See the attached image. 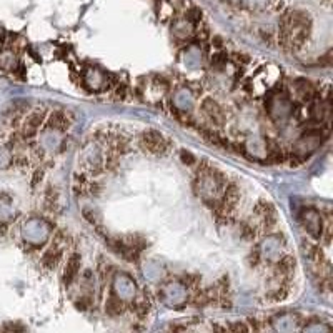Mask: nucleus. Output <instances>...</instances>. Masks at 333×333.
I'll list each match as a JSON object with an SVG mask.
<instances>
[{"label": "nucleus", "instance_id": "obj_7", "mask_svg": "<svg viewBox=\"0 0 333 333\" xmlns=\"http://www.w3.org/2000/svg\"><path fill=\"white\" fill-rule=\"evenodd\" d=\"M202 109H203V112L208 118L215 120L217 123L223 122V112H222V107L217 104L213 99H205L203 104H202Z\"/></svg>", "mask_w": 333, "mask_h": 333}, {"label": "nucleus", "instance_id": "obj_9", "mask_svg": "<svg viewBox=\"0 0 333 333\" xmlns=\"http://www.w3.org/2000/svg\"><path fill=\"white\" fill-rule=\"evenodd\" d=\"M70 123H72L70 118H68V115L63 112V110H57V112H54L49 118V125L57 130H67L68 127H70Z\"/></svg>", "mask_w": 333, "mask_h": 333}, {"label": "nucleus", "instance_id": "obj_5", "mask_svg": "<svg viewBox=\"0 0 333 333\" xmlns=\"http://www.w3.org/2000/svg\"><path fill=\"white\" fill-rule=\"evenodd\" d=\"M302 220H303V225H305V228L308 230L311 235L318 237V235L322 233V219L318 217L317 212H313V210L303 212Z\"/></svg>", "mask_w": 333, "mask_h": 333}, {"label": "nucleus", "instance_id": "obj_12", "mask_svg": "<svg viewBox=\"0 0 333 333\" xmlns=\"http://www.w3.org/2000/svg\"><path fill=\"white\" fill-rule=\"evenodd\" d=\"M230 328H232V330H249V328H247L245 325H240V323H237V325H232Z\"/></svg>", "mask_w": 333, "mask_h": 333}, {"label": "nucleus", "instance_id": "obj_8", "mask_svg": "<svg viewBox=\"0 0 333 333\" xmlns=\"http://www.w3.org/2000/svg\"><path fill=\"white\" fill-rule=\"evenodd\" d=\"M60 258H62V249L55 243L54 247H50V249L44 253L42 262H44V265L47 268H55L58 265V262H60Z\"/></svg>", "mask_w": 333, "mask_h": 333}, {"label": "nucleus", "instance_id": "obj_2", "mask_svg": "<svg viewBox=\"0 0 333 333\" xmlns=\"http://www.w3.org/2000/svg\"><path fill=\"white\" fill-rule=\"evenodd\" d=\"M140 145L143 147V150H147L148 153H153V155H162V153H165L166 148H168L165 137L162 135L160 132H155V130L143 132V135L140 137Z\"/></svg>", "mask_w": 333, "mask_h": 333}, {"label": "nucleus", "instance_id": "obj_4", "mask_svg": "<svg viewBox=\"0 0 333 333\" xmlns=\"http://www.w3.org/2000/svg\"><path fill=\"white\" fill-rule=\"evenodd\" d=\"M238 200H240V192H238L237 185H230L227 187L223 194V200L220 202V210L222 213H230L237 207Z\"/></svg>", "mask_w": 333, "mask_h": 333}, {"label": "nucleus", "instance_id": "obj_1", "mask_svg": "<svg viewBox=\"0 0 333 333\" xmlns=\"http://www.w3.org/2000/svg\"><path fill=\"white\" fill-rule=\"evenodd\" d=\"M310 33V20L300 12H290L281 19L280 35L281 42L290 49H298L303 45Z\"/></svg>", "mask_w": 333, "mask_h": 333}, {"label": "nucleus", "instance_id": "obj_10", "mask_svg": "<svg viewBox=\"0 0 333 333\" xmlns=\"http://www.w3.org/2000/svg\"><path fill=\"white\" fill-rule=\"evenodd\" d=\"M107 310H109V313H118V311H122V302L110 298V300L107 302Z\"/></svg>", "mask_w": 333, "mask_h": 333}, {"label": "nucleus", "instance_id": "obj_3", "mask_svg": "<svg viewBox=\"0 0 333 333\" xmlns=\"http://www.w3.org/2000/svg\"><path fill=\"white\" fill-rule=\"evenodd\" d=\"M45 120V112L44 110H33V112L25 118L24 127H22V134L25 137H32L35 135V132L40 129V125Z\"/></svg>", "mask_w": 333, "mask_h": 333}, {"label": "nucleus", "instance_id": "obj_11", "mask_svg": "<svg viewBox=\"0 0 333 333\" xmlns=\"http://www.w3.org/2000/svg\"><path fill=\"white\" fill-rule=\"evenodd\" d=\"M182 159H183V162H185V164H194V157H192L190 153L182 152Z\"/></svg>", "mask_w": 333, "mask_h": 333}, {"label": "nucleus", "instance_id": "obj_6", "mask_svg": "<svg viewBox=\"0 0 333 333\" xmlns=\"http://www.w3.org/2000/svg\"><path fill=\"white\" fill-rule=\"evenodd\" d=\"M80 263H82V260H80V257L77 253H74L67 260L65 270H63V281H65L67 285H70L72 281L77 278V275H79L80 272Z\"/></svg>", "mask_w": 333, "mask_h": 333}]
</instances>
